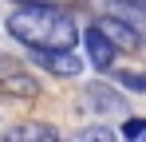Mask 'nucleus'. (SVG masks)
Masks as SVG:
<instances>
[{
	"mask_svg": "<svg viewBox=\"0 0 146 142\" xmlns=\"http://www.w3.org/2000/svg\"><path fill=\"white\" fill-rule=\"evenodd\" d=\"M99 24H103V32H107V36H111V40L122 47V51H138V47H146L142 40H138V32H134L130 24L122 20V16H103Z\"/></svg>",
	"mask_w": 146,
	"mask_h": 142,
	"instance_id": "obj_5",
	"label": "nucleus"
},
{
	"mask_svg": "<svg viewBox=\"0 0 146 142\" xmlns=\"http://www.w3.org/2000/svg\"><path fill=\"white\" fill-rule=\"evenodd\" d=\"M8 142H59V130L44 122H20L8 130Z\"/></svg>",
	"mask_w": 146,
	"mask_h": 142,
	"instance_id": "obj_6",
	"label": "nucleus"
},
{
	"mask_svg": "<svg viewBox=\"0 0 146 142\" xmlns=\"http://www.w3.org/2000/svg\"><path fill=\"white\" fill-rule=\"evenodd\" d=\"M115 83L126 91H146V71H115Z\"/></svg>",
	"mask_w": 146,
	"mask_h": 142,
	"instance_id": "obj_9",
	"label": "nucleus"
},
{
	"mask_svg": "<svg viewBox=\"0 0 146 142\" xmlns=\"http://www.w3.org/2000/svg\"><path fill=\"white\" fill-rule=\"evenodd\" d=\"M32 59H40L51 75H63V79H75L83 71V59L75 55L71 47H59V51H32Z\"/></svg>",
	"mask_w": 146,
	"mask_h": 142,
	"instance_id": "obj_4",
	"label": "nucleus"
},
{
	"mask_svg": "<svg viewBox=\"0 0 146 142\" xmlns=\"http://www.w3.org/2000/svg\"><path fill=\"white\" fill-rule=\"evenodd\" d=\"M83 47H87L91 67H99V71H111V67H115V59H119V51H122V47L103 32V24H99V20L83 32Z\"/></svg>",
	"mask_w": 146,
	"mask_h": 142,
	"instance_id": "obj_3",
	"label": "nucleus"
},
{
	"mask_svg": "<svg viewBox=\"0 0 146 142\" xmlns=\"http://www.w3.org/2000/svg\"><path fill=\"white\" fill-rule=\"evenodd\" d=\"M0 95H12V99H36L40 83L32 79V71L8 55H0Z\"/></svg>",
	"mask_w": 146,
	"mask_h": 142,
	"instance_id": "obj_2",
	"label": "nucleus"
},
{
	"mask_svg": "<svg viewBox=\"0 0 146 142\" xmlns=\"http://www.w3.org/2000/svg\"><path fill=\"white\" fill-rule=\"evenodd\" d=\"M8 36L28 51H59V47H75L79 40L75 20L51 8V0H24L8 16Z\"/></svg>",
	"mask_w": 146,
	"mask_h": 142,
	"instance_id": "obj_1",
	"label": "nucleus"
},
{
	"mask_svg": "<svg viewBox=\"0 0 146 142\" xmlns=\"http://www.w3.org/2000/svg\"><path fill=\"white\" fill-rule=\"evenodd\" d=\"M20 4H24V0H20Z\"/></svg>",
	"mask_w": 146,
	"mask_h": 142,
	"instance_id": "obj_13",
	"label": "nucleus"
},
{
	"mask_svg": "<svg viewBox=\"0 0 146 142\" xmlns=\"http://www.w3.org/2000/svg\"><path fill=\"white\" fill-rule=\"evenodd\" d=\"M115 4H146V0H115Z\"/></svg>",
	"mask_w": 146,
	"mask_h": 142,
	"instance_id": "obj_12",
	"label": "nucleus"
},
{
	"mask_svg": "<svg viewBox=\"0 0 146 142\" xmlns=\"http://www.w3.org/2000/svg\"><path fill=\"white\" fill-rule=\"evenodd\" d=\"M115 16H122V20L138 32V40L146 44V4H119V12H115Z\"/></svg>",
	"mask_w": 146,
	"mask_h": 142,
	"instance_id": "obj_8",
	"label": "nucleus"
},
{
	"mask_svg": "<svg viewBox=\"0 0 146 142\" xmlns=\"http://www.w3.org/2000/svg\"><path fill=\"white\" fill-rule=\"evenodd\" d=\"M122 134H126V138H142V134H146V118H130V122H122Z\"/></svg>",
	"mask_w": 146,
	"mask_h": 142,
	"instance_id": "obj_11",
	"label": "nucleus"
},
{
	"mask_svg": "<svg viewBox=\"0 0 146 142\" xmlns=\"http://www.w3.org/2000/svg\"><path fill=\"white\" fill-rule=\"evenodd\" d=\"M75 138L79 142H115V130L111 126H83Z\"/></svg>",
	"mask_w": 146,
	"mask_h": 142,
	"instance_id": "obj_10",
	"label": "nucleus"
},
{
	"mask_svg": "<svg viewBox=\"0 0 146 142\" xmlns=\"http://www.w3.org/2000/svg\"><path fill=\"white\" fill-rule=\"evenodd\" d=\"M87 103H91V107H99V115H119V111H126L122 95L107 91V87H91V91H87Z\"/></svg>",
	"mask_w": 146,
	"mask_h": 142,
	"instance_id": "obj_7",
	"label": "nucleus"
}]
</instances>
